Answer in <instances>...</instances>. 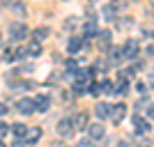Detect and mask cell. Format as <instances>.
<instances>
[{
	"label": "cell",
	"instance_id": "cell-1",
	"mask_svg": "<svg viewBox=\"0 0 154 147\" xmlns=\"http://www.w3.org/2000/svg\"><path fill=\"white\" fill-rule=\"evenodd\" d=\"M55 129H58V133L62 136V138H69V136L74 133V120H71V117H62Z\"/></svg>",
	"mask_w": 154,
	"mask_h": 147
},
{
	"label": "cell",
	"instance_id": "cell-2",
	"mask_svg": "<svg viewBox=\"0 0 154 147\" xmlns=\"http://www.w3.org/2000/svg\"><path fill=\"white\" fill-rule=\"evenodd\" d=\"M26 35H28V28L23 26V23H9V37H12L14 41L26 39Z\"/></svg>",
	"mask_w": 154,
	"mask_h": 147
},
{
	"label": "cell",
	"instance_id": "cell-3",
	"mask_svg": "<svg viewBox=\"0 0 154 147\" xmlns=\"http://www.w3.org/2000/svg\"><path fill=\"white\" fill-rule=\"evenodd\" d=\"M122 53H124V58H131V60H134L136 55L140 53L138 41H136V39H127V41H124V46H122Z\"/></svg>",
	"mask_w": 154,
	"mask_h": 147
},
{
	"label": "cell",
	"instance_id": "cell-4",
	"mask_svg": "<svg viewBox=\"0 0 154 147\" xmlns=\"http://www.w3.org/2000/svg\"><path fill=\"white\" fill-rule=\"evenodd\" d=\"M88 133H90L92 140H101L103 136H106V127H103L101 122H94V124H88V129H85Z\"/></svg>",
	"mask_w": 154,
	"mask_h": 147
},
{
	"label": "cell",
	"instance_id": "cell-5",
	"mask_svg": "<svg viewBox=\"0 0 154 147\" xmlns=\"http://www.w3.org/2000/svg\"><path fill=\"white\" fill-rule=\"evenodd\" d=\"M32 101H35V110H39V113H46L51 108V96L48 94H37Z\"/></svg>",
	"mask_w": 154,
	"mask_h": 147
},
{
	"label": "cell",
	"instance_id": "cell-6",
	"mask_svg": "<svg viewBox=\"0 0 154 147\" xmlns=\"http://www.w3.org/2000/svg\"><path fill=\"white\" fill-rule=\"evenodd\" d=\"M134 129H136V133H138V136H143V133H149V129H152V127H149L147 120H143L140 115H136L134 117Z\"/></svg>",
	"mask_w": 154,
	"mask_h": 147
},
{
	"label": "cell",
	"instance_id": "cell-7",
	"mask_svg": "<svg viewBox=\"0 0 154 147\" xmlns=\"http://www.w3.org/2000/svg\"><path fill=\"white\" fill-rule=\"evenodd\" d=\"M124 115H127V106H124V103H115V106L110 108V120L113 122H122Z\"/></svg>",
	"mask_w": 154,
	"mask_h": 147
},
{
	"label": "cell",
	"instance_id": "cell-8",
	"mask_svg": "<svg viewBox=\"0 0 154 147\" xmlns=\"http://www.w3.org/2000/svg\"><path fill=\"white\" fill-rule=\"evenodd\" d=\"M16 110H19V113H23V115H30L32 110H35V101H32V99H19Z\"/></svg>",
	"mask_w": 154,
	"mask_h": 147
},
{
	"label": "cell",
	"instance_id": "cell-9",
	"mask_svg": "<svg viewBox=\"0 0 154 147\" xmlns=\"http://www.w3.org/2000/svg\"><path fill=\"white\" fill-rule=\"evenodd\" d=\"M110 108H113V106H110V103H97L94 106V115L99 117V120H106V117H110Z\"/></svg>",
	"mask_w": 154,
	"mask_h": 147
},
{
	"label": "cell",
	"instance_id": "cell-10",
	"mask_svg": "<svg viewBox=\"0 0 154 147\" xmlns=\"http://www.w3.org/2000/svg\"><path fill=\"white\" fill-rule=\"evenodd\" d=\"M88 124H90V122H88V115H85V113H78V115L74 117V129H78V131H85Z\"/></svg>",
	"mask_w": 154,
	"mask_h": 147
},
{
	"label": "cell",
	"instance_id": "cell-11",
	"mask_svg": "<svg viewBox=\"0 0 154 147\" xmlns=\"http://www.w3.org/2000/svg\"><path fill=\"white\" fill-rule=\"evenodd\" d=\"M26 145H35V142L39 140V138H42V129L39 127H35V129H28V133H26Z\"/></svg>",
	"mask_w": 154,
	"mask_h": 147
},
{
	"label": "cell",
	"instance_id": "cell-12",
	"mask_svg": "<svg viewBox=\"0 0 154 147\" xmlns=\"http://www.w3.org/2000/svg\"><path fill=\"white\" fill-rule=\"evenodd\" d=\"M12 133H14V138H26L28 127L23 124V122H16V124H12Z\"/></svg>",
	"mask_w": 154,
	"mask_h": 147
},
{
	"label": "cell",
	"instance_id": "cell-13",
	"mask_svg": "<svg viewBox=\"0 0 154 147\" xmlns=\"http://www.w3.org/2000/svg\"><path fill=\"white\" fill-rule=\"evenodd\" d=\"M83 48V39H78V37H71L69 41H67V51L69 53H78Z\"/></svg>",
	"mask_w": 154,
	"mask_h": 147
},
{
	"label": "cell",
	"instance_id": "cell-14",
	"mask_svg": "<svg viewBox=\"0 0 154 147\" xmlns=\"http://www.w3.org/2000/svg\"><path fill=\"white\" fill-rule=\"evenodd\" d=\"M108 60H110V62H122V60H124L122 48H115V46H110V48H108Z\"/></svg>",
	"mask_w": 154,
	"mask_h": 147
},
{
	"label": "cell",
	"instance_id": "cell-15",
	"mask_svg": "<svg viewBox=\"0 0 154 147\" xmlns=\"http://www.w3.org/2000/svg\"><path fill=\"white\" fill-rule=\"evenodd\" d=\"M97 37H99V46L106 48V46L110 44V39H113V32H110V30H103V32H97Z\"/></svg>",
	"mask_w": 154,
	"mask_h": 147
},
{
	"label": "cell",
	"instance_id": "cell-16",
	"mask_svg": "<svg viewBox=\"0 0 154 147\" xmlns=\"http://www.w3.org/2000/svg\"><path fill=\"white\" fill-rule=\"evenodd\" d=\"M28 55H32V58H39V55H42V44H39V39H37V41H30V46H28Z\"/></svg>",
	"mask_w": 154,
	"mask_h": 147
},
{
	"label": "cell",
	"instance_id": "cell-17",
	"mask_svg": "<svg viewBox=\"0 0 154 147\" xmlns=\"http://www.w3.org/2000/svg\"><path fill=\"white\" fill-rule=\"evenodd\" d=\"M101 14H103V19L113 21V19H115V7H113V5H106V7L101 9Z\"/></svg>",
	"mask_w": 154,
	"mask_h": 147
},
{
	"label": "cell",
	"instance_id": "cell-18",
	"mask_svg": "<svg viewBox=\"0 0 154 147\" xmlns=\"http://www.w3.org/2000/svg\"><path fill=\"white\" fill-rule=\"evenodd\" d=\"M115 92H117V94H127V92H129V81H127V78H122V81H120V85H117Z\"/></svg>",
	"mask_w": 154,
	"mask_h": 147
},
{
	"label": "cell",
	"instance_id": "cell-19",
	"mask_svg": "<svg viewBox=\"0 0 154 147\" xmlns=\"http://www.w3.org/2000/svg\"><path fill=\"white\" fill-rule=\"evenodd\" d=\"M101 92H106V94H113V92H115V85L110 83V81H103V83H101Z\"/></svg>",
	"mask_w": 154,
	"mask_h": 147
},
{
	"label": "cell",
	"instance_id": "cell-20",
	"mask_svg": "<svg viewBox=\"0 0 154 147\" xmlns=\"http://www.w3.org/2000/svg\"><path fill=\"white\" fill-rule=\"evenodd\" d=\"M48 32H51L48 28H37V30H35V37H37V39H46V37H48Z\"/></svg>",
	"mask_w": 154,
	"mask_h": 147
},
{
	"label": "cell",
	"instance_id": "cell-21",
	"mask_svg": "<svg viewBox=\"0 0 154 147\" xmlns=\"http://www.w3.org/2000/svg\"><path fill=\"white\" fill-rule=\"evenodd\" d=\"M131 26H134V19H120V28L127 30V28H131Z\"/></svg>",
	"mask_w": 154,
	"mask_h": 147
},
{
	"label": "cell",
	"instance_id": "cell-22",
	"mask_svg": "<svg viewBox=\"0 0 154 147\" xmlns=\"http://www.w3.org/2000/svg\"><path fill=\"white\" fill-rule=\"evenodd\" d=\"M67 69H69L71 74H76V69H78V64L74 62V60H69V62H67Z\"/></svg>",
	"mask_w": 154,
	"mask_h": 147
},
{
	"label": "cell",
	"instance_id": "cell-23",
	"mask_svg": "<svg viewBox=\"0 0 154 147\" xmlns=\"http://www.w3.org/2000/svg\"><path fill=\"white\" fill-rule=\"evenodd\" d=\"M7 131H9V127H7L5 122L0 120V138H2V136H5V133H7Z\"/></svg>",
	"mask_w": 154,
	"mask_h": 147
},
{
	"label": "cell",
	"instance_id": "cell-24",
	"mask_svg": "<svg viewBox=\"0 0 154 147\" xmlns=\"http://www.w3.org/2000/svg\"><path fill=\"white\" fill-rule=\"evenodd\" d=\"M145 55H154V44H149L147 48H145Z\"/></svg>",
	"mask_w": 154,
	"mask_h": 147
},
{
	"label": "cell",
	"instance_id": "cell-25",
	"mask_svg": "<svg viewBox=\"0 0 154 147\" xmlns=\"http://www.w3.org/2000/svg\"><path fill=\"white\" fill-rule=\"evenodd\" d=\"M7 110H9V108H7V106H5V103H2V101H0V115H5V113H7Z\"/></svg>",
	"mask_w": 154,
	"mask_h": 147
},
{
	"label": "cell",
	"instance_id": "cell-26",
	"mask_svg": "<svg viewBox=\"0 0 154 147\" xmlns=\"http://www.w3.org/2000/svg\"><path fill=\"white\" fill-rule=\"evenodd\" d=\"M136 87H138V92H145V90H147V85H145V83H138Z\"/></svg>",
	"mask_w": 154,
	"mask_h": 147
},
{
	"label": "cell",
	"instance_id": "cell-27",
	"mask_svg": "<svg viewBox=\"0 0 154 147\" xmlns=\"http://www.w3.org/2000/svg\"><path fill=\"white\" fill-rule=\"evenodd\" d=\"M113 7H124V0H113Z\"/></svg>",
	"mask_w": 154,
	"mask_h": 147
},
{
	"label": "cell",
	"instance_id": "cell-28",
	"mask_svg": "<svg viewBox=\"0 0 154 147\" xmlns=\"http://www.w3.org/2000/svg\"><path fill=\"white\" fill-rule=\"evenodd\" d=\"M147 115L154 117V103H149V108H147Z\"/></svg>",
	"mask_w": 154,
	"mask_h": 147
},
{
	"label": "cell",
	"instance_id": "cell-29",
	"mask_svg": "<svg viewBox=\"0 0 154 147\" xmlns=\"http://www.w3.org/2000/svg\"><path fill=\"white\" fill-rule=\"evenodd\" d=\"M0 147H5V142H2V140H0Z\"/></svg>",
	"mask_w": 154,
	"mask_h": 147
},
{
	"label": "cell",
	"instance_id": "cell-30",
	"mask_svg": "<svg viewBox=\"0 0 154 147\" xmlns=\"http://www.w3.org/2000/svg\"><path fill=\"white\" fill-rule=\"evenodd\" d=\"M0 60H2V58H0Z\"/></svg>",
	"mask_w": 154,
	"mask_h": 147
}]
</instances>
